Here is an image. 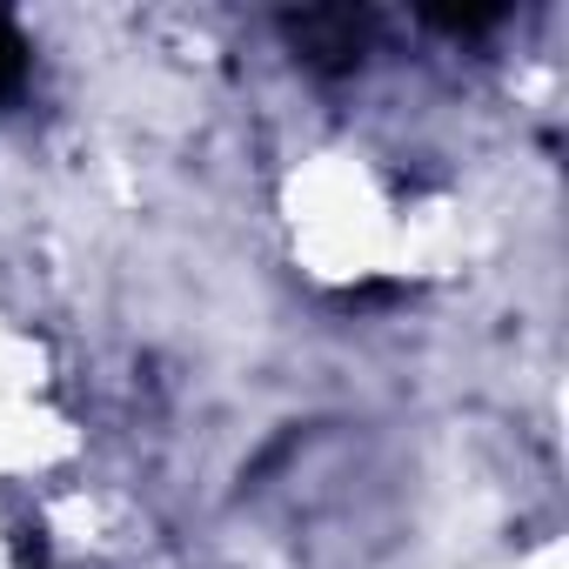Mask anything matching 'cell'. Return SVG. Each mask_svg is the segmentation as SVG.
I'll return each instance as SVG.
<instances>
[{
	"instance_id": "cell-1",
	"label": "cell",
	"mask_w": 569,
	"mask_h": 569,
	"mask_svg": "<svg viewBox=\"0 0 569 569\" xmlns=\"http://www.w3.org/2000/svg\"><path fill=\"white\" fill-rule=\"evenodd\" d=\"M289 34L302 41V54H316L329 68L362 61V21L356 14H302V21H289Z\"/></svg>"
}]
</instances>
